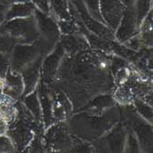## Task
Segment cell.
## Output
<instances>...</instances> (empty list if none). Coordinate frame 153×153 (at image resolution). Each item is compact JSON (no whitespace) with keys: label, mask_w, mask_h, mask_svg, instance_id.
I'll use <instances>...</instances> for the list:
<instances>
[{"label":"cell","mask_w":153,"mask_h":153,"mask_svg":"<svg viewBox=\"0 0 153 153\" xmlns=\"http://www.w3.org/2000/svg\"><path fill=\"white\" fill-rule=\"evenodd\" d=\"M102 10L106 20L117 25L122 14V7L117 0H102Z\"/></svg>","instance_id":"obj_1"},{"label":"cell","mask_w":153,"mask_h":153,"mask_svg":"<svg viewBox=\"0 0 153 153\" xmlns=\"http://www.w3.org/2000/svg\"><path fill=\"white\" fill-rule=\"evenodd\" d=\"M86 2L92 11V13L94 14V16L97 17L99 14V0H86Z\"/></svg>","instance_id":"obj_2"},{"label":"cell","mask_w":153,"mask_h":153,"mask_svg":"<svg viewBox=\"0 0 153 153\" xmlns=\"http://www.w3.org/2000/svg\"><path fill=\"white\" fill-rule=\"evenodd\" d=\"M52 3H53V6H54L55 9H57L58 11H61L62 13H63V11L66 12L64 0H52Z\"/></svg>","instance_id":"obj_3"}]
</instances>
